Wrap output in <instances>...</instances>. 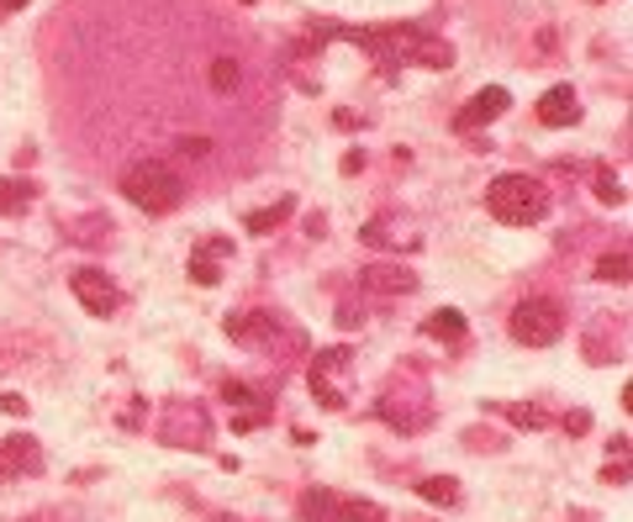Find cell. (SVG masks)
Returning <instances> with one entry per match:
<instances>
[{
	"mask_svg": "<svg viewBox=\"0 0 633 522\" xmlns=\"http://www.w3.org/2000/svg\"><path fill=\"white\" fill-rule=\"evenodd\" d=\"M37 201V185L32 180H0V216H17Z\"/></svg>",
	"mask_w": 633,
	"mask_h": 522,
	"instance_id": "cell-15",
	"label": "cell"
},
{
	"mask_svg": "<svg viewBox=\"0 0 633 522\" xmlns=\"http://www.w3.org/2000/svg\"><path fill=\"white\" fill-rule=\"evenodd\" d=\"M312 38H348V43H360L369 58H380L386 70L396 64H422V70H449L454 64V47L439 43V38H428L422 26H312Z\"/></svg>",
	"mask_w": 633,
	"mask_h": 522,
	"instance_id": "cell-1",
	"label": "cell"
},
{
	"mask_svg": "<svg viewBox=\"0 0 633 522\" xmlns=\"http://www.w3.org/2000/svg\"><path fill=\"white\" fill-rule=\"evenodd\" d=\"M291 212H296V195H280V201H275V206H265V212H248L244 227L254 237H269L275 227H286V216H291Z\"/></svg>",
	"mask_w": 633,
	"mask_h": 522,
	"instance_id": "cell-14",
	"label": "cell"
},
{
	"mask_svg": "<svg viewBox=\"0 0 633 522\" xmlns=\"http://www.w3.org/2000/svg\"><path fill=\"white\" fill-rule=\"evenodd\" d=\"M217 522H233V518H217Z\"/></svg>",
	"mask_w": 633,
	"mask_h": 522,
	"instance_id": "cell-32",
	"label": "cell"
},
{
	"mask_svg": "<svg viewBox=\"0 0 633 522\" xmlns=\"http://www.w3.org/2000/svg\"><path fill=\"white\" fill-rule=\"evenodd\" d=\"M69 290L79 296V307L96 311V317H111V311L122 307V290L106 280L100 269H74V275H69Z\"/></svg>",
	"mask_w": 633,
	"mask_h": 522,
	"instance_id": "cell-7",
	"label": "cell"
},
{
	"mask_svg": "<svg viewBox=\"0 0 633 522\" xmlns=\"http://www.w3.org/2000/svg\"><path fill=\"white\" fill-rule=\"evenodd\" d=\"M180 153H185V159H206V153H212V138H201V132H195V138H180Z\"/></svg>",
	"mask_w": 633,
	"mask_h": 522,
	"instance_id": "cell-25",
	"label": "cell"
},
{
	"mask_svg": "<svg viewBox=\"0 0 633 522\" xmlns=\"http://www.w3.org/2000/svg\"><path fill=\"white\" fill-rule=\"evenodd\" d=\"M597 280L629 285V248H612V254H602V259H597Z\"/></svg>",
	"mask_w": 633,
	"mask_h": 522,
	"instance_id": "cell-20",
	"label": "cell"
},
{
	"mask_svg": "<svg viewBox=\"0 0 633 522\" xmlns=\"http://www.w3.org/2000/svg\"><path fill=\"white\" fill-rule=\"evenodd\" d=\"M597 195H602L608 206H623V201H629V190H623V180H618V174H612L608 164L597 169Z\"/></svg>",
	"mask_w": 633,
	"mask_h": 522,
	"instance_id": "cell-22",
	"label": "cell"
},
{
	"mask_svg": "<svg viewBox=\"0 0 633 522\" xmlns=\"http://www.w3.org/2000/svg\"><path fill=\"white\" fill-rule=\"evenodd\" d=\"M117 185H122L127 201L148 216H164L185 201V180H180L174 164H164V159H138V164H127Z\"/></svg>",
	"mask_w": 633,
	"mask_h": 522,
	"instance_id": "cell-3",
	"label": "cell"
},
{
	"mask_svg": "<svg viewBox=\"0 0 633 522\" xmlns=\"http://www.w3.org/2000/svg\"><path fill=\"white\" fill-rule=\"evenodd\" d=\"M365 169V153H343V174H360Z\"/></svg>",
	"mask_w": 633,
	"mask_h": 522,
	"instance_id": "cell-30",
	"label": "cell"
},
{
	"mask_svg": "<svg viewBox=\"0 0 633 522\" xmlns=\"http://www.w3.org/2000/svg\"><path fill=\"white\" fill-rule=\"evenodd\" d=\"M26 0H0V22H6V17H11V11H22Z\"/></svg>",
	"mask_w": 633,
	"mask_h": 522,
	"instance_id": "cell-31",
	"label": "cell"
},
{
	"mask_svg": "<svg viewBox=\"0 0 633 522\" xmlns=\"http://www.w3.org/2000/svg\"><path fill=\"white\" fill-rule=\"evenodd\" d=\"M512 338L517 343H528V349H549V343H560L565 332V307L555 296H528V301H517L512 307Z\"/></svg>",
	"mask_w": 633,
	"mask_h": 522,
	"instance_id": "cell-4",
	"label": "cell"
},
{
	"mask_svg": "<svg viewBox=\"0 0 633 522\" xmlns=\"http://www.w3.org/2000/svg\"><path fill=\"white\" fill-rule=\"evenodd\" d=\"M365 243H375V248H386V243H396V237H390V233H386V222L375 216V222L365 227Z\"/></svg>",
	"mask_w": 633,
	"mask_h": 522,
	"instance_id": "cell-26",
	"label": "cell"
},
{
	"mask_svg": "<svg viewBox=\"0 0 633 522\" xmlns=\"http://www.w3.org/2000/svg\"><path fill=\"white\" fill-rule=\"evenodd\" d=\"M486 212L502 227H538L549 216V190L534 174H496L486 185Z\"/></svg>",
	"mask_w": 633,
	"mask_h": 522,
	"instance_id": "cell-2",
	"label": "cell"
},
{
	"mask_svg": "<svg viewBox=\"0 0 633 522\" xmlns=\"http://www.w3.org/2000/svg\"><path fill=\"white\" fill-rule=\"evenodd\" d=\"M222 402L227 406H254L259 396H254V385H244V380H222Z\"/></svg>",
	"mask_w": 633,
	"mask_h": 522,
	"instance_id": "cell-24",
	"label": "cell"
},
{
	"mask_svg": "<svg viewBox=\"0 0 633 522\" xmlns=\"http://www.w3.org/2000/svg\"><path fill=\"white\" fill-rule=\"evenodd\" d=\"M602 480H608V486H629V465H623V459H618V465H608V470H602Z\"/></svg>",
	"mask_w": 633,
	"mask_h": 522,
	"instance_id": "cell-28",
	"label": "cell"
},
{
	"mask_svg": "<svg viewBox=\"0 0 633 522\" xmlns=\"http://www.w3.org/2000/svg\"><path fill=\"white\" fill-rule=\"evenodd\" d=\"M565 427H570V433H586V427H591V417H586V412H570V417H565Z\"/></svg>",
	"mask_w": 633,
	"mask_h": 522,
	"instance_id": "cell-29",
	"label": "cell"
},
{
	"mask_svg": "<svg viewBox=\"0 0 633 522\" xmlns=\"http://www.w3.org/2000/svg\"><path fill=\"white\" fill-rule=\"evenodd\" d=\"M422 332H428V338H464V311H454V307L433 311V317L422 322Z\"/></svg>",
	"mask_w": 633,
	"mask_h": 522,
	"instance_id": "cell-19",
	"label": "cell"
},
{
	"mask_svg": "<svg viewBox=\"0 0 633 522\" xmlns=\"http://www.w3.org/2000/svg\"><path fill=\"white\" fill-rule=\"evenodd\" d=\"M0 412H6V417H26V402H22V396H11V391H6V396H0Z\"/></svg>",
	"mask_w": 633,
	"mask_h": 522,
	"instance_id": "cell-27",
	"label": "cell"
},
{
	"mask_svg": "<svg viewBox=\"0 0 633 522\" xmlns=\"http://www.w3.org/2000/svg\"><path fill=\"white\" fill-rule=\"evenodd\" d=\"M507 423H517V427H544V423H549V412H544V406H534V402H517V406H507Z\"/></svg>",
	"mask_w": 633,
	"mask_h": 522,
	"instance_id": "cell-23",
	"label": "cell"
},
{
	"mask_svg": "<svg viewBox=\"0 0 633 522\" xmlns=\"http://www.w3.org/2000/svg\"><path fill=\"white\" fill-rule=\"evenodd\" d=\"M417 497L433 501V507H454V501H460V486H454L449 475H433V480H417Z\"/></svg>",
	"mask_w": 633,
	"mask_h": 522,
	"instance_id": "cell-18",
	"label": "cell"
},
{
	"mask_svg": "<svg viewBox=\"0 0 633 522\" xmlns=\"http://www.w3.org/2000/svg\"><path fill=\"white\" fill-rule=\"evenodd\" d=\"M222 328H227V338H238V343H259V338L275 332V311H259V307H254V311H233Z\"/></svg>",
	"mask_w": 633,
	"mask_h": 522,
	"instance_id": "cell-13",
	"label": "cell"
},
{
	"mask_svg": "<svg viewBox=\"0 0 633 522\" xmlns=\"http://www.w3.org/2000/svg\"><path fill=\"white\" fill-rule=\"evenodd\" d=\"M22 475H43V449H37V438L11 433V438H0V486L22 480Z\"/></svg>",
	"mask_w": 633,
	"mask_h": 522,
	"instance_id": "cell-8",
	"label": "cell"
},
{
	"mask_svg": "<svg viewBox=\"0 0 633 522\" xmlns=\"http://www.w3.org/2000/svg\"><path fill=\"white\" fill-rule=\"evenodd\" d=\"M512 106V95L502 90V85H491V90L470 95V106H460L454 111V132H475V127H486V121H496L502 111Z\"/></svg>",
	"mask_w": 633,
	"mask_h": 522,
	"instance_id": "cell-9",
	"label": "cell"
},
{
	"mask_svg": "<svg viewBox=\"0 0 633 522\" xmlns=\"http://www.w3.org/2000/svg\"><path fill=\"white\" fill-rule=\"evenodd\" d=\"M333 491H307V497H301V518L307 522H333Z\"/></svg>",
	"mask_w": 633,
	"mask_h": 522,
	"instance_id": "cell-21",
	"label": "cell"
},
{
	"mask_svg": "<svg viewBox=\"0 0 633 522\" xmlns=\"http://www.w3.org/2000/svg\"><path fill=\"white\" fill-rule=\"evenodd\" d=\"M538 121H544V127H576V121H581V100H576V90H570V85L544 90V100H538Z\"/></svg>",
	"mask_w": 633,
	"mask_h": 522,
	"instance_id": "cell-12",
	"label": "cell"
},
{
	"mask_svg": "<svg viewBox=\"0 0 633 522\" xmlns=\"http://www.w3.org/2000/svg\"><path fill=\"white\" fill-rule=\"evenodd\" d=\"M238 85H244V64H238L233 53L212 58V90H217V95H233Z\"/></svg>",
	"mask_w": 633,
	"mask_h": 522,
	"instance_id": "cell-17",
	"label": "cell"
},
{
	"mask_svg": "<svg viewBox=\"0 0 633 522\" xmlns=\"http://www.w3.org/2000/svg\"><path fill=\"white\" fill-rule=\"evenodd\" d=\"M360 280H365V290H375V296H412L417 290V275L407 264H369Z\"/></svg>",
	"mask_w": 633,
	"mask_h": 522,
	"instance_id": "cell-10",
	"label": "cell"
},
{
	"mask_svg": "<svg viewBox=\"0 0 633 522\" xmlns=\"http://www.w3.org/2000/svg\"><path fill=\"white\" fill-rule=\"evenodd\" d=\"M233 254V243L227 237H206V243H195L191 248V280L195 285H217L222 280V259Z\"/></svg>",
	"mask_w": 633,
	"mask_h": 522,
	"instance_id": "cell-11",
	"label": "cell"
},
{
	"mask_svg": "<svg viewBox=\"0 0 633 522\" xmlns=\"http://www.w3.org/2000/svg\"><path fill=\"white\" fill-rule=\"evenodd\" d=\"M343 370H348V349H322V354L312 359V396L322 406H328V412H343V402H348V391H343L339 385V375Z\"/></svg>",
	"mask_w": 633,
	"mask_h": 522,
	"instance_id": "cell-5",
	"label": "cell"
},
{
	"mask_svg": "<svg viewBox=\"0 0 633 522\" xmlns=\"http://www.w3.org/2000/svg\"><path fill=\"white\" fill-rule=\"evenodd\" d=\"M159 438L174 444V449H206V412L191 402H174L164 427H159Z\"/></svg>",
	"mask_w": 633,
	"mask_h": 522,
	"instance_id": "cell-6",
	"label": "cell"
},
{
	"mask_svg": "<svg viewBox=\"0 0 633 522\" xmlns=\"http://www.w3.org/2000/svg\"><path fill=\"white\" fill-rule=\"evenodd\" d=\"M333 522H390V518H386V507H375V501L339 497L333 501Z\"/></svg>",
	"mask_w": 633,
	"mask_h": 522,
	"instance_id": "cell-16",
	"label": "cell"
}]
</instances>
